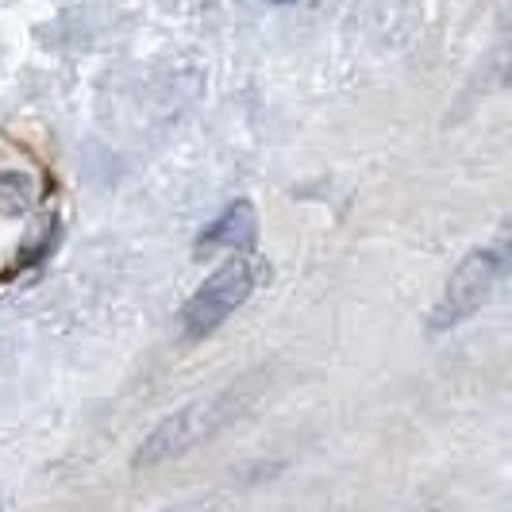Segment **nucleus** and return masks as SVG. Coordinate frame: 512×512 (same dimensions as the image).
<instances>
[{"instance_id": "f257e3e1", "label": "nucleus", "mask_w": 512, "mask_h": 512, "mask_svg": "<svg viewBox=\"0 0 512 512\" xmlns=\"http://www.w3.org/2000/svg\"><path fill=\"white\" fill-rule=\"evenodd\" d=\"M243 401H247L243 389L231 385V389H224V393L201 397V401H193V405L178 409L174 416H166L151 436L139 443L135 466H139V470H151V466H162V462H170V459H181V455L193 451L197 443H205L208 436H216L231 416L239 412Z\"/></svg>"}, {"instance_id": "f03ea898", "label": "nucleus", "mask_w": 512, "mask_h": 512, "mask_svg": "<svg viewBox=\"0 0 512 512\" xmlns=\"http://www.w3.org/2000/svg\"><path fill=\"white\" fill-rule=\"evenodd\" d=\"M505 266H509V247H505V243L470 251V255L455 266L451 282L443 285L428 328H432V332H447V328H455L462 320H470V316L489 301V293L497 289Z\"/></svg>"}, {"instance_id": "7ed1b4c3", "label": "nucleus", "mask_w": 512, "mask_h": 512, "mask_svg": "<svg viewBox=\"0 0 512 512\" xmlns=\"http://www.w3.org/2000/svg\"><path fill=\"white\" fill-rule=\"evenodd\" d=\"M255 282H258V270L247 258H228V262L189 297V305L181 312V332L189 335V339L212 335L235 308L247 305Z\"/></svg>"}, {"instance_id": "20e7f679", "label": "nucleus", "mask_w": 512, "mask_h": 512, "mask_svg": "<svg viewBox=\"0 0 512 512\" xmlns=\"http://www.w3.org/2000/svg\"><path fill=\"white\" fill-rule=\"evenodd\" d=\"M255 231H258V220L251 201H235L231 208L220 212L216 224H208L201 231L197 243H201V251H212V247H251L255 243Z\"/></svg>"}, {"instance_id": "39448f33", "label": "nucleus", "mask_w": 512, "mask_h": 512, "mask_svg": "<svg viewBox=\"0 0 512 512\" xmlns=\"http://www.w3.org/2000/svg\"><path fill=\"white\" fill-rule=\"evenodd\" d=\"M274 4H293V0H274Z\"/></svg>"}]
</instances>
